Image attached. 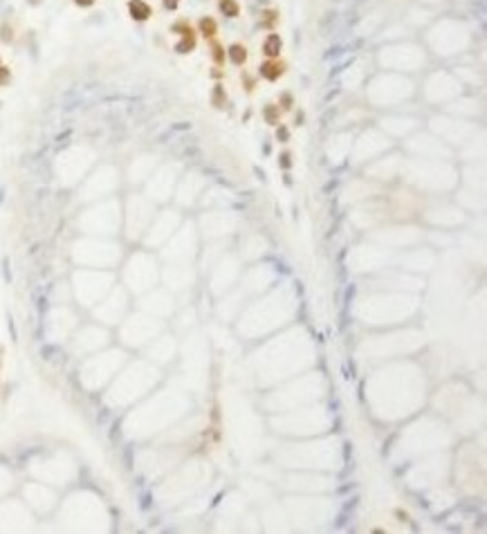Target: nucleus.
<instances>
[{
	"label": "nucleus",
	"mask_w": 487,
	"mask_h": 534,
	"mask_svg": "<svg viewBox=\"0 0 487 534\" xmlns=\"http://www.w3.org/2000/svg\"><path fill=\"white\" fill-rule=\"evenodd\" d=\"M258 25L263 27V29H274L276 25H279V9L274 7H265L261 11V20H258Z\"/></svg>",
	"instance_id": "nucleus-6"
},
{
	"label": "nucleus",
	"mask_w": 487,
	"mask_h": 534,
	"mask_svg": "<svg viewBox=\"0 0 487 534\" xmlns=\"http://www.w3.org/2000/svg\"><path fill=\"white\" fill-rule=\"evenodd\" d=\"M258 72H261V76L265 81H279L285 74V63H281L279 58H267Z\"/></svg>",
	"instance_id": "nucleus-1"
},
{
	"label": "nucleus",
	"mask_w": 487,
	"mask_h": 534,
	"mask_svg": "<svg viewBox=\"0 0 487 534\" xmlns=\"http://www.w3.org/2000/svg\"><path fill=\"white\" fill-rule=\"evenodd\" d=\"M281 49H283V40H281V36L276 34V31H270V34L265 36V40H263V54H265L267 58H279Z\"/></svg>",
	"instance_id": "nucleus-3"
},
{
	"label": "nucleus",
	"mask_w": 487,
	"mask_h": 534,
	"mask_svg": "<svg viewBox=\"0 0 487 534\" xmlns=\"http://www.w3.org/2000/svg\"><path fill=\"white\" fill-rule=\"evenodd\" d=\"M211 56H213V63H216V67H222L227 61V49L222 47L218 40H213L211 43Z\"/></svg>",
	"instance_id": "nucleus-10"
},
{
	"label": "nucleus",
	"mask_w": 487,
	"mask_h": 534,
	"mask_svg": "<svg viewBox=\"0 0 487 534\" xmlns=\"http://www.w3.org/2000/svg\"><path fill=\"white\" fill-rule=\"evenodd\" d=\"M128 13H131L133 20L144 22L153 16V9H151V4L146 0H128Z\"/></svg>",
	"instance_id": "nucleus-2"
},
{
	"label": "nucleus",
	"mask_w": 487,
	"mask_h": 534,
	"mask_svg": "<svg viewBox=\"0 0 487 534\" xmlns=\"http://www.w3.org/2000/svg\"><path fill=\"white\" fill-rule=\"evenodd\" d=\"M218 9L225 18H238L240 16V4L238 0H218Z\"/></svg>",
	"instance_id": "nucleus-7"
},
{
	"label": "nucleus",
	"mask_w": 487,
	"mask_h": 534,
	"mask_svg": "<svg viewBox=\"0 0 487 534\" xmlns=\"http://www.w3.org/2000/svg\"><path fill=\"white\" fill-rule=\"evenodd\" d=\"M95 2H97V0H74V4H77V7H83V9H86V7H92Z\"/></svg>",
	"instance_id": "nucleus-17"
},
{
	"label": "nucleus",
	"mask_w": 487,
	"mask_h": 534,
	"mask_svg": "<svg viewBox=\"0 0 487 534\" xmlns=\"http://www.w3.org/2000/svg\"><path fill=\"white\" fill-rule=\"evenodd\" d=\"M227 58L234 65H245V61H247V47L243 43H231L227 47Z\"/></svg>",
	"instance_id": "nucleus-4"
},
{
	"label": "nucleus",
	"mask_w": 487,
	"mask_h": 534,
	"mask_svg": "<svg viewBox=\"0 0 487 534\" xmlns=\"http://www.w3.org/2000/svg\"><path fill=\"white\" fill-rule=\"evenodd\" d=\"M263 117H265L267 124L272 126H279V119H281V108L276 106V103H270V106H265V110H263Z\"/></svg>",
	"instance_id": "nucleus-11"
},
{
	"label": "nucleus",
	"mask_w": 487,
	"mask_h": 534,
	"mask_svg": "<svg viewBox=\"0 0 487 534\" xmlns=\"http://www.w3.org/2000/svg\"><path fill=\"white\" fill-rule=\"evenodd\" d=\"M198 29H200V34H202L204 38L213 40V38H216V34H218V22H216V18H211V16H202V18L198 20Z\"/></svg>",
	"instance_id": "nucleus-5"
},
{
	"label": "nucleus",
	"mask_w": 487,
	"mask_h": 534,
	"mask_svg": "<svg viewBox=\"0 0 487 534\" xmlns=\"http://www.w3.org/2000/svg\"><path fill=\"white\" fill-rule=\"evenodd\" d=\"M29 2H32V4H38V2H41V0H29Z\"/></svg>",
	"instance_id": "nucleus-19"
},
{
	"label": "nucleus",
	"mask_w": 487,
	"mask_h": 534,
	"mask_svg": "<svg viewBox=\"0 0 487 534\" xmlns=\"http://www.w3.org/2000/svg\"><path fill=\"white\" fill-rule=\"evenodd\" d=\"M195 43H198L195 34L180 36V40H177V45H175V52H177V54H189L191 49H195Z\"/></svg>",
	"instance_id": "nucleus-8"
},
{
	"label": "nucleus",
	"mask_w": 487,
	"mask_h": 534,
	"mask_svg": "<svg viewBox=\"0 0 487 534\" xmlns=\"http://www.w3.org/2000/svg\"><path fill=\"white\" fill-rule=\"evenodd\" d=\"M276 137H281L285 142V139H288V130H285L283 126H279V130H276Z\"/></svg>",
	"instance_id": "nucleus-18"
},
{
	"label": "nucleus",
	"mask_w": 487,
	"mask_h": 534,
	"mask_svg": "<svg viewBox=\"0 0 487 534\" xmlns=\"http://www.w3.org/2000/svg\"><path fill=\"white\" fill-rule=\"evenodd\" d=\"M171 29H173V31H177V34H180V36L195 34V31H193V27H191L186 20H177V22H173V25H171Z\"/></svg>",
	"instance_id": "nucleus-12"
},
{
	"label": "nucleus",
	"mask_w": 487,
	"mask_h": 534,
	"mask_svg": "<svg viewBox=\"0 0 487 534\" xmlns=\"http://www.w3.org/2000/svg\"><path fill=\"white\" fill-rule=\"evenodd\" d=\"M211 103L218 108V110H222V108H225V103H227V92H225V88H222V83H216V85H213Z\"/></svg>",
	"instance_id": "nucleus-9"
},
{
	"label": "nucleus",
	"mask_w": 487,
	"mask_h": 534,
	"mask_svg": "<svg viewBox=\"0 0 487 534\" xmlns=\"http://www.w3.org/2000/svg\"><path fill=\"white\" fill-rule=\"evenodd\" d=\"M14 38V31H11V27L7 25H0V40H5V43H9V40Z\"/></svg>",
	"instance_id": "nucleus-13"
},
{
	"label": "nucleus",
	"mask_w": 487,
	"mask_h": 534,
	"mask_svg": "<svg viewBox=\"0 0 487 534\" xmlns=\"http://www.w3.org/2000/svg\"><path fill=\"white\" fill-rule=\"evenodd\" d=\"M7 81H9V70L0 65V83H7Z\"/></svg>",
	"instance_id": "nucleus-16"
},
{
	"label": "nucleus",
	"mask_w": 487,
	"mask_h": 534,
	"mask_svg": "<svg viewBox=\"0 0 487 534\" xmlns=\"http://www.w3.org/2000/svg\"><path fill=\"white\" fill-rule=\"evenodd\" d=\"M292 157H290V153H283V155H281V166H283V169H290V166H292Z\"/></svg>",
	"instance_id": "nucleus-15"
},
{
	"label": "nucleus",
	"mask_w": 487,
	"mask_h": 534,
	"mask_svg": "<svg viewBox=\"0 0 487 534\" xmlns=\"http://www.w3.org/2000/svg\"><path fill=\"white\" fill-rule=\"evenodd\" d=\"M162 4L166 11H175V9L180 7V0H162Z\"/></svg>",
	"instance_id": "nucleus-14"
}]
</instances>
